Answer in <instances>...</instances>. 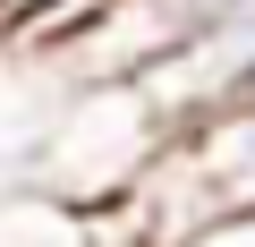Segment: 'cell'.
I'll use <instances>...</instances> for the list:
<instances>
[{
	"mask_svg": "<svg viewBox=\"0 0 255 247\" xmlns=\"http://www.w3.org/2000/svg\"><path fill=\"white\" fill-rule=\"evenodd\" d=\"M162 145H170V119L145 102L136 77H77L51 102V119H43L34 154L17 162V179L51 188L68 205H111V196H128V179Z\"/></svg>",
	"mask_w": 255,
	"mask_h": 247,
	"instance_id": "1",
	"label": "cell"
},
{
	"mask_svg": "<svg viewBox=\"0 0 255 247\" xmlns=\"http://www.w3.org/2000/svg\"><path fill=\"white\" fill-rule=\"evenodd\" d=\"M179 145H187V162H196V179H204V196L221 213L255 205V94L196 119V128H179Z\"/></svg>",
	"mask_w": 255,
	"mask_h": 247,
	"instance_id": "2",
	"label": "cell"
},
{
	"mask_svg": "<svg viewBox=\"0 0 255 247\" xmlns=\"http://www.w3.org/2000/svg\"><path fill=\"white\" fill-rule=\"evenodd\" d=\"M0 247H85V205L17 179L0 188Z\"/></svg>",
	"mask_w": 255,
	"mask_h": 247,
	"instance_id": "3",
	"label": "cell"
},
{
	"mask_svg": "<svg viewBox=\"0 0 255 247\" xmlns=\"http://www.w3.org/2000/svg\"><path fill=\"white\" fill-rule=\"evenodd\" d=\"M196 9H213V0H196Z\"/></svg>",
	"mask_w": 255,
	"mask_h": 247,
	"instance_id": "4",
	"label": "cell"
}]
</instances>
